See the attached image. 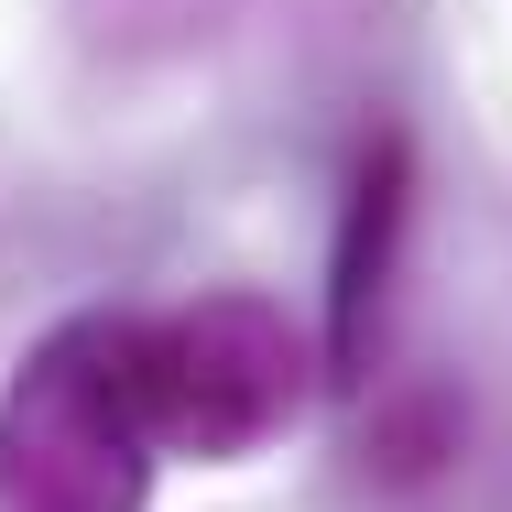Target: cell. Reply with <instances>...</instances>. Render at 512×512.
Here are the masks:
<instances>
[{
  "label": "cell",
  "instance_id": "obj_1",
  "mask_svg": "<svg viewBox=\"0 0 512 512\" xmlns=\"http://www.w3.org/2000/svg\"><path fill=\"white\" fill-rule=\"evenodd\" d=\"M153 425L131 393V316H66L0 382V512H142Z\"/></svg>",
  "mask_w": 512,
  "mask_h": 512
},
{
  "label": "cell",
  "instance_id": "obj_2",
  "mask_svg": "<svg viewBox=\"0 0 512 512\" xmlns=\"http://www.w3.org/2000/svg\"><path fill=\"white\" fill-rule=\"evenodd\" d=\"M316 349L306 327L262 295H197V306L131 316V393H142V425L164 458H251L273 447L295 414H306Z\"/></svg>",
  "mask_w": 512,
  "mask_h": 512
},
{
  "label": "cell",
  "instance_id": "obj_3",
  "mask_svg": "<svg viewBox=\"0 0 512 512\" xmlns=\"http://www.w3.org/2000/svg\"><path fill=\"white\" fill-rule=\"evenodd\" d=\"M404 218H414V142L371 131L349 153V197H338V251H327V382L360 393L371 382V338L393 306V262H404Z\"/></svg>",
  "mask_w": 512,
  "mask_h": 512
}]
</instances>
